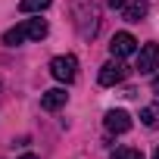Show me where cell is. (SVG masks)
Instances as JSON below:
<instances>
[{"instance_id":"cell-15","label":"cell","mask_w":159,"mask_h":159,"mask_svg":"<svg viewBox=\"0 0 159 159\" xmlns=\"http://www.w3.org/2000/svg\"><path fill=\"white\" fill-rule=\"evenodd\" d=\"M153 159H159V150H156V153H153Z\"/></svg>"},{"instance_id":"cell-13","label":"cell","mask_w":159,"mask_h":159,"mask_svg":"<svg viewBox=\"0 0 159 159\" xmlns=\"http://www.w3.org/2000/svg\"><path fill=\"white\" fill-rule=\"evenodd\" d=\"M153 91H156V94H159V78H156V81H153Z\"/></svg>"},{"instance_id":"cell-14","label":"cell","mask_w":159,"mask_h":159,"mask_svg":"<svg viewBox=\"0 0 159 159\" xmlns=\"http://www.w3.org/2000/svg\"><path fill=\"white\" fill-rule=\"evenodd\" d=\"M22 159H38V156H34V153H25V156H22Z\"/></svg>"},{"instance_id":"cell-1","label":"cell","mask_w":159,"mask_h":159,"mask_svg":"<svg viewBox=\"0 0 159 159\" xmlns=\"http://www.w3.org/2000/svg\"><path fill=\"white\" fill-rule=\"evenodd\" d=\"M47 34V22L44 19H25L19 25H13L10 31H3V44L7 47H19L25 41H41Z\"/></svg>"},{"instance_id":"cell-8","label":"cell","mask_w":159,"mask_h":159,"mask_svg":"<svg viewBox=\"0 0 159 159\" xmlns=\"http://www.w3.org/2000/svg\"><path fill=\"white\" fill-rule=\"evenodd\" d=\"M147 10H150L147 0H131V3L125 7V19H128V22H140V19L147 16Z\"/></svg>"},{"instance_id":"cell-4","label":"cell","mask_w":159,"mask_h":159,"mask_svg":"<svg viewBox=\"0 0 159 159\" xmlns=\"http://www.w3.org/2000/svg\"><path fill=\"white\" fill-rule=\"evenodd\" d=\"M137 50V41H134V34H128V31H119V34H112V41H109V53L116 56V59H122V56H131Z\"/></svg>"},{"instance_id":"cell-10","label":"cell","mask_w":159,"mask_h":159,"mask_svg":"<svg viewBox=\"0 0 159 159\" xmlns=\"http://www.w3.org/2000/svg\"><path fill=\"white\" fill-rule=\"evenodd\" d=\"M109 159H143V153L140 150H131V147H119Z\"/></svg>"},{"instance_id":"cell-12","label":"cell","mask_w":159,"mask_h":159,"mask_svg":"<svg viewBox=\"0 0 159 159\" xmlns=\"http://www.w3.org/2000/svg\"><path fill=\"white\" fill-rule=\"evenodd\" d=\"M128 3H131V0H109V7H112V10H125Z\"/></svg>"},{"instance_id":"cell-11","label":"cell","mask_w":159,"mask_h":159,"mask_svg":"<svg viewBox=\"0 0 159 159\" xmlns=\"http://www.w3.org/2000/svg\"><path fill=\"white\" fill-rule=\"evenodd\" d=\"M140 119H143V125H156V109L150 106V109H143L140 112Z\"/></svg>"},{"instance_id":"cell-6","label":"cell","mask_w":159,"mask_h":159,"mask_svg":"<svg viewBox=\"0 0 159 159\" xmlns=\"http://www.w3.org/2000/svg\"><path fill=\"white\" fill-rule=\"evenodd\" d=\"M66 100H69V94H66L62 88H50V91H44V94H41V109L56 112V109H62V106H66Z\"/></svg>"},{"instance_id":"cell-3","label":"cell","mask_w":159,"mask_h":159,"mask_svg":"<svg viewBox=\"0 0 159 159\" xmlns=\"http://www.w3.org/2000/svg\"><path fill=\"white\" fill-rule=\"evenodd\" d=\"M140 75H153L159 69V44H143L140 53H137V66H134Z\"/></svg>"},{"instance_id":"cell-2","label":"cell","mask_w":159,"mask_h":159,"mask_svg":"<svg viewBox=\"0 0 159 159\" xmlns=\"http://www.w3.org/2000/svg\"><path fill=\"white\" fill-rule=\"evenodd\" d=\"M50 75L56 78V81H62V84H69V81H75V75H78V59L75 56H56L53 62H50Z\"/></svg>"},{"instance_id":"cell-7","label":"cell","mask_w":159,"mask_h":159,"mask_svg":"<svg viewBox=\"0 0 159 159\" xmlns=\"http://www.w3.org/2000/svg\"><path fill=\"white\" fill-rule=\"evenodd\" d=\"M122 78H125V66L116 59V62H106V66L100 69V78H97V81H100L103 88H112V84L122 81Z\"/></svg>"},{"instance_id":"cell-9","label":"cell","mask_w":159,"mask_h":159,"mask_svg":"<svg viewBox=\"0 0 159 159\" xmlns=\"http://www.w3.org/2000/svg\"><path fill=\"white\" fill-rule=\"evenodd\" d=\"M47 7H50V0H19L22 13H44Z\"/></svg>"},{"instance_id":"cell-5","label":"cell","mask_w":159,"mask_h":159,"mask_svg":"<svg viewBox=\"0 0 159 159\" xmlns=\"http://www.w3.org/2000/svg\"><path fill=\"white\" fill-rule=\"evenodd\" d=\"M103 125H106V131H112V134H125V131L131 128V116H128L125 109H109L106 119H103Z\"/></svg>"}]
</instances>
